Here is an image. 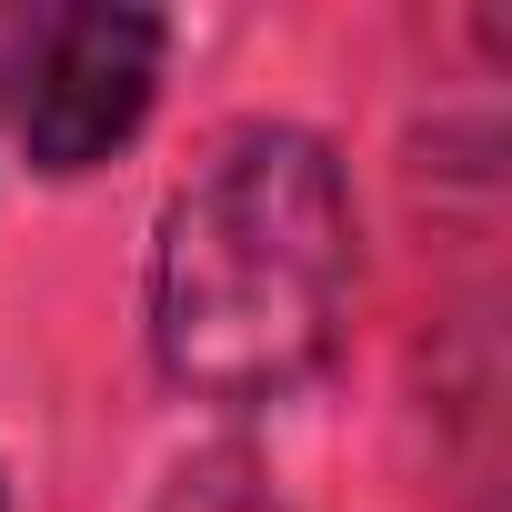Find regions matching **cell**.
<instances>
[{"mask_svg": "<svg viewBox=\"0 0 512 512\" xmlns=\"http://www.w3.org/2000/svg\"><path fill=\"white\" fill-rule=\"evenodd\" d=\"M161 81V21L151 11H111V0H81V11L51 21L31 91H21V141L41 171H91L111 161Z\"/></svg>", "mask_w": 512, "mask_h": 512, "instance_id": "cell-2", "label": "cell"}, {"mask_svg": "<svg viewBox=\"0 0 512 512\" xmlns=\"http://www.w3.org/2000/svg\"><path fill=\"white\" fill-rule=\"evenodd\" d=\"M352 302V201L312 131H241L171 191L151 251V352L181 392L272 402L312 382Z\"/></svg>", "mask_w": 512, "mask_h": 512, "instance_id": "cell-1", "label": "cell"}]
</instances>
